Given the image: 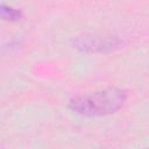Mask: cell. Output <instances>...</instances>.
Instances as JSON below:
<instances>
[{"mask_svg": "<svg viewBox=\"0 0 149 149\" xmlns=\"http://www.w3.org/2000/svg\"><path fill=\"white\" fill-rule=\"evenodd\" d=\"M126 100L127 91L113 86L73 97L68 107L76 114L95 118L115 113L125 105Z\"/></svg>", "mask_w": 149, "mask_h": 149, "instance_id": "1", "label": "cell"}, {"mask_svg": "<svg viewBox=\"0 0 149 149\" xmlns=\"http://www.w3.org/2000/svg\"><path fill=\"white\" fill-rule=\"evenodd\" d=\"M23 16V13L17 9V8H14L9 5H6V3H0V17L2 20H6V21H12V22H16L19 20H21Z\"/></svg>", "mask_w": 149, "mask_h": 149, "instance_id": "3", "label": "cell"}, {"mask_svg": "<svg viewBox=\"0 0 149 149\" xmlns=\"http://www.w3.org/2000/svg\"><path fill=\"white\" fill-rule=\"evenodd\" d=\"M122 41L114 35H81L73 40L72 45L83 52H109L118 49Z\"/></svg>", "mask_w": 149, "mask_h": 149, "instance_id": "2", "label": "cell"}]
</instances>
